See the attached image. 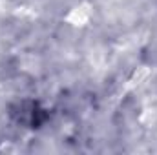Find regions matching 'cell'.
<instances>
[{
	"label": "cell",
	"mask_w": 157,
	"mask_h": 155,
	"mask_svg": "<svg viewBox=\"0 0 157 155\" xmlns=\"http://www.w3.org/2000/svg\"><path fill=\"white\" fill-rule=\"evenodd\" d=\"M88 18H90V11H88L86 6H82V7H75V9L70 13V17H68V20H70L71 24H75V26H82V24H86Z\"/></svg>",
	"instance_id": "obj_1"
}]
</instances>
